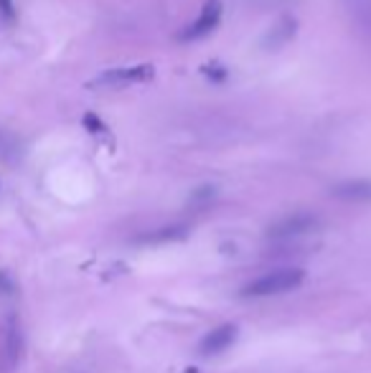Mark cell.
Segmentation results:
<instances>
[{"instance_id":"cell-11","label":"cell","mask_w":371,"mask_h":373,"mask_svg":"<svg viewBox=\"0 0 371 373\" xmlns=\"http://www.w3.org/2000/svg\"><path fill=\"white\" fill-rule=\"evenodd\" d=\"M0 13H3L6 21H13V15H15L13 0H0Z\"/></svg>"},{"instance_id":"cell-2","label":"cell","mask_w":371,"mask_h":373,"mask_svg":"<svg viewBox=\"0 0 371 373\" xmlns=\"http://www.w3.org/2000/svg\"><path fill=\"white\" fill-rule=\"evenodd\" d=\"M23 356V333L15 317H8L0 328V373H13Z\"/></svg>"},{"instance_id":"cell-9","label":"cell","mask_w":371,"mask_h":373,"mask_svg":"<svg viewBox=\"0 0 371 373\" xmlns=\"http://www.w3.org/2000/svg\"><path fill=\"white\" fill-rule=\"evenodd\" d=\"M82 122H85V127L89 130L92 135H105V132H107L105 122L99 120V117H97L94 112H87L85 117H82Z\"/></svg>"},{"instance_id":"cell-8","label":"cell","mask_w":371,"mask_h":373,"mask_svg":"<svg viewBox=\"0 0 371 373\" xmlns=\"http://www.w3.org/2000/svg\"><path fill=\"white\" fill-rule=\"evenodd\" d=\"M186 236V226H161L158 231H150L140 236V244H161V241H175Z\"/></svg>"},{"instance_id":"cell-1","label":"cell","mask_w":371,"mask_h":373,"mask_svg":"<svg viewBox=\"0 0 371 373\" xmlns=\"http://www.w3.org/2000/svg\"><path fill=\"white\" fill-rule=\"evenodd\" d=\"M303 280H305V272L298 267H282L275 269V272H267V275L257 277V280L247 282L242 287V297H270V295H282V292H290V289L300 287Z\"/></svg>"},{"instance_id":"cell-4","label":"cell","mask_w":371,"mask_h":373,"mask_svg":"<svg viewBox=\"0 0 371 373\" xmlns=\"http://www.w3.org/2000/svg\"><path fill=\"white\" fill-rule=\"evenodd\" d=\"M155 77V66L153 63H138L130 69H112L99 74L92 84H138V82H150Z\"/></svg>"},{"instance_id":"cell-6","label":"cell","mask_w":371,"mask_h":373,"mask_svg":"<svg viewBox=\"0 0 371 373\" xmlns=\"http://www.w3.org/2000/svg\"><path fill=\"white\" fill-rule=\"evenodd\" d=\"M234 340H237V325H219L217 330H211L209 335L201 340L198 351H201V356H219V353H224Z\"/></svg>"},{"instance_id":"cell-10","label":"cell","mask_w":371,"mask_h":373,"mask_svg":"<svg viewBox=\"0 0 371 373\" xmlns=\"http://www.w3.org/2000/svg\"><path fill=\"white\" fill-rule=\"evenodd\" d=\"M13 289H15L13 280L8 277V272H3V269H0V292H3V295H10Z\"/></svg>"},{"instance_id":"cell-3","label":"cell","mask_w":371,"mask_h":373,"mask_svg":"<svg viewBox=\"0 0 371 373\" xmlns=\"http://www.w3.org/2000/svg\"><path fill=\"white\" fill-rule=\"evenodd\" d=\"M221 13H224L221 0H206V3H203V8H201V13L196 15V21L191 23L186 31H183L181 38H183V41H196V38L209 36L211 31L219 26V21H221Z\"/></svg>"},{"instance_id":"cell-7","label":"cell","mask_w":371,"mask_h":373,"mask_svg":"<svg viewBox=\"0 0 371 373\" xmlns=\"http://www.w3.org/2000/svg\"><path fill=\"white\" fill-rule=\"evenodd\" d=\"M333 196L343 201H371V181H346L333 188Z\"/></svg>"},{"instance_id":"cell-5","label":"cell","mask_w":371,"mask_h":373,"mask_svg":"<svg viewBox=\"0 0 371 373\" xmlns=\"http://www.w3.org/2000/svg\"><path fill=\"white\" fill-rule=\"evenodd\" d=\"M313 226H315V216H310V213H293V216H285L277 224L270 226L267 236L270 239H293V236H300V234L310 231Z\"/></svg>"}]
</instances>
